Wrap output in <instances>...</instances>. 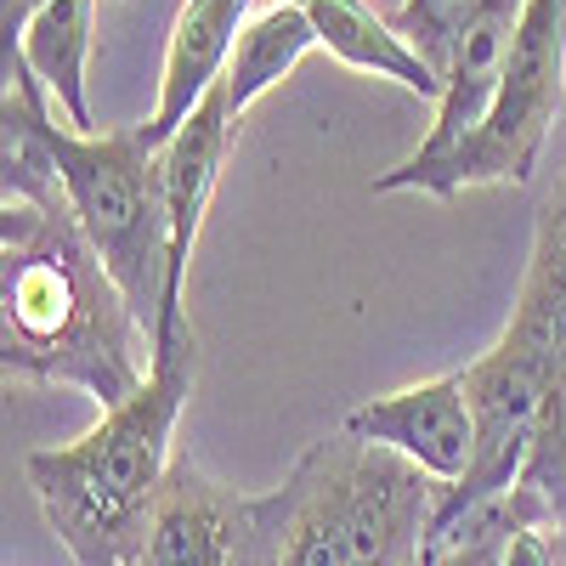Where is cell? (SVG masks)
Here are the masks:
<instances>
[{"label":"cell","instance_id":"1","mask_svg":"<svg viewBox=\"0 0 566 566\" xmlns=\"http://www.w3.org/2000/svg\"><path fill=\"white\" fill-rule=\"evenodd\" d=\"M0 368L119 408L148 386L154 335L91 250L69 205L0 193Z\"/></svg>","mask_w":566,"mask_h":566},{"label":"cell","instance_id":"2","mask_svg":"<svg viewBox=\"0 0 566 566\" xmlns=\"http://www.w3.org/2000/svg\"><path fill=\"white\" fill-rule=\"evenodd\" d=\"M199 386V328L176 317L154 335L148 386L103 408L85 437L23 459L45 527L63 538L74 566H142L154 515L176 464V419Z\"/></svg>","mask_w":566,"mask_h":566},{"label":"cell","instance_id":"3","mask_svg":"<svg viewBox=\"0 0 566 566\" xmlns=\"http://www.w3.org/2000/svg\"><path fill=\"white\" fill-rule=\"evenodd\" d=\"M290 527L277 566H424L442 488L419 464L323 437L290 470Z\"/></svg>","mask_w":566,"mask_h":566},{"label":"cell","instance_id":"4","mask_svg":"<svg viewBox=\"0 0 566 566\" xmlns=\"http://www.w3.org/2000/svg\"><path fill=\"white\" fill-rule=\"evenodd\" d=\"M40 136L52 148L63 199H69L80 232L125 290L136 323L148 335H159L165 290H170V221H165L154 148L142 142L136 125L91 130V136L74 125H57L52 103L40 108Z\"/></svg>","mask_w":566,"mask_h":566},{"label":"cell","instance_id":"5","mask_svg":"<svg viewBox=\"0 0 566 566\" xmlns=\"http://www.w3.org/2000/svg\"><path fill=\"white\" fill-rule=\"evenodd\" d=\"M560 91H566V0H527L510 34L493 114L476 130V142L459 154L448 176V199L482 181L527 187L538 176V154L560 114Z\"/></svg>","mask_w":566,"mask_h":566},{"label":"cell","instance_id":"6","mask_svg":"<svg viewBox=\"0 0 566 566\" xmlns=\"http://www.w3.org/2000/svg\"><path fill=\"white\" fill-rule=\"evenodd\" d=\"M290 527V488L239 493L176 453L142 566H277Z\"/></svg>","mask_w":566,"mask_h":566},{"label":"cell","instance_id":"7","mask_svg":"<svg viewBox=\"0 0 566 566\" xmlns=\"http://www.w3.org/2000/svg\"><path fill=\"white\" fill-rule=\"evenodd\" d=\"M340 431L419 464L437 488H453L470 470V453H476V413H470V391L459 380V368L386 391V397H368L363 408L346 413Z\"/></svg>","mask_w":566,"mask_h":566},{"label":"cell","instance_id":"8","mask_svg":"<svg viewBox=\"0 0 566 566\" xmlns=\"http://www.w3.org/2000/svg\"><path fill=\"white\" fill-rule=\"evenodd\" d=\"M232 119L227 108V85H216L210 97L187 114V125L154 154L159 159V193H165V221H170V290H165V323L187 317V266H193V250H199V232H205V216H210V199L221 187V165L232 154Z\"/></svg>","mask_w":566,"mask_h":566},{"label":"cell","instance_id":"9","mask_svg":"<svg viewBox=\"0 0 566 566\" xmlns=\"http://www.w3.org/2000/svg\"><path fill=\"white\" fill-rule=\"evenodd\" d=\"M244 12L250 0H181V12L170 23V45H165V69H159V108L148 125H136L154 154L221 85L232 45L244 34Z\"/></svg>","mask_w":566,"mask_h":566},{"label":"cell","instance_id":"10","mask_svg":"<svg viewBox=\"0 0 566 566\" xmlns=\"http://www.w3.org/2000/svg\"><path fill=\"white\" fill-rule=\"evenodd\" d=\"M91 34H97V0H45L23 23L18 45H7V57H23V69L45 85L52 108L85 136H91V103H85Z\"/></svg>","mask_w":566,"mask_h":566},{"label":"cell","instance_id":"11","mask_svg":"<svg viewBox=\"0 0 566 566\" xmlns=\"http://www.w3.org/2000/svg\"><path fill=\"white\" fill-rule=\"evenodd\" d=\"M504 335L533 346L560 380H566V170L555 181V193L538 210L533 227V255L522 272V295L504 323Z\"/></svg>","mask_w":566,"mask_h":566},{"label":"cell","instance_id":"12","mask_svg":"<svg viewBox=\"0 0 566 566\" xmlns=\"http://www.w3.org/2000/svg\"><path fill=\"white\" fill-rule=\"evenodd\" d=\"M312 29H317V45L328 57H340L346 69H363V74H380V80H397L402 91H419V97H442V74L424 63L413 45L402 40V29L391 18H380L363 0H301Z\"/></svg>","mask_w":566,"mask_h":566},{"label":"cell","instance_id":"13","mask_svg":"<svg viewBox=\"0 0 566 566\" xmlns=\"http://www.w3.org/2000/svg\"><path fill=\"white\" fill-rule=\"evenodd\" d=\"M312 45H317V29H312L306 7H295V0H277V7L255 12V18L244 23L239 45H232L227 74H221L232 119H244V108L261 103L266 91L312 52Z\"/></svg>","mask_w":566,"mask_h":566},{"label":"cell","instance_id":"14","mask_svg":"<svg viewBox=\"0 0 566 566\" xmlns=\"http://www.w3.org/2000/svg\"><path fill=\"white\" fill-rule=\"evenodd\" d=\"M510 504L522 510V522H533L566 544V397H555V408L544 413L538 442L527 453V470L515 482Z\"/></svg>","mask_w":566,"mask_h":566},{"label":"cell","instance_id":"15","mask_svg":"<svg viewBox=\"0 0 566 566\" xmlns=\"http://www.w3.org/2000/svg\"><path fill=\"white\" fill-rule=\"evenodd\" d=\"M522 7H527V0H402L391 23L402 29V40L413 45V52L442 74L448 57H453V45L476 29L482 18H493V12H522Z\"/></svg>","mask_w":566,"mask_h":566},{"label":"cell","instance_id":"16","mask_svg":"<svg viewBox=\"0 0 566 566\" xmlns=\"http://www.w3.org/2000/svg\"><path fill=\"white\" fill-rule=\"evenodd\" d=\"M515 522H522V515H515V504L499 499V504H488L482 515H470L464 527H453L442 544L424 549V566H504V544H510Z\"/></svg>","mask_w":566,"mask_h":566},{"label":"cell","instance_id":"17","mask_svg":"<svg viewBox=\"0 0 566 566\" xmlns=\"http://www.w3.org/2000/svg\"><path fill=\"white\" fill-rule=\"evenodd\" d=\"M45 7V0H0V34H7V45H18L23 23Z\"/></svg>","mask_w":566,"mask_h":566},{"label":"cell","instance_id":"18","mask_svg":"<svg viewBox=\"0 0 566 566\" xmlns=\"http://www.w3.org/2000/svg\"><path fill=\"white\" fill-rule=\"evenodd\" d=\"M555 544H560V538H555ZM555 566H566V544H560V549H555Z\"/></svg>","mask_w":566,"mask_h":566},{"label":"cell","instance_id":"19","mask_svg":"<svg viewBox=\"0 0 566 566\" xmlns=\"http://www.w3.org/2000/svg\"><path fill=\"white\" fill-rule=\"evenodd\" d=\"M295 7H301V0H295Z\"/></svg>","mask_w":566,"mask_h":566}]
</instances>
